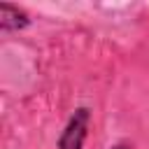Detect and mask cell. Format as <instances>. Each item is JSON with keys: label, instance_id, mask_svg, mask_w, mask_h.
<instances>
[{"label": "cell", "instance_id": "6da1fadb", "mask_svg": "<svg viewBox=\"0 0 149 149\" xmlns=\"http://www.w3.org/2000/svg\"><path fill=\"white\" fill-rule=\"evenodd\" d=\"M88 128H91V109L81 105L72 112L65 128L61 130V135L56 140V149H84Z\"/></svg>", "mask_w": 149, "mask_h": 149}, {"label": "cell", "instance_id": "7a4b0ae2", "mask_svg": "<svg viewBox=\"0 0 149 149\" xmlns=\"http://www.w3.org/2000/svg\"><path fill=\"white\" fill-rule=\"evenodd\" d=\"M30 23H33V19L23 7L12 5V2H0V30L5 35L7 33H21Z\"/></svg>", "mask_w": 149, "mask_h": 149}, {"label": "cell", "instance_id": "3957f363", "mask_svg": "<svg viewBox=\"0 0 149 149\" xmlns=\"http://www.w3.org/2000/svg\"><path fill=\"white\" fill-rule=\"evenodd\" d=\"M109 149H133V144H130V142H123V140H121V142H116V144H112Z\"/></svg>", "mask_w": 149, "mask_h": 149}]
</instances>
